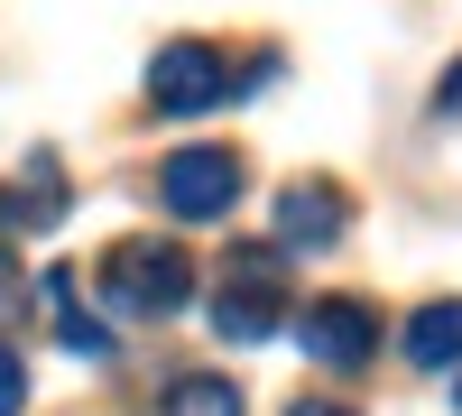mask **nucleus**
<instances>
[{"instance_id":"f257e3e1","label":"nucleus","mask_w":462,"mask_h":416,"mask_svg":"<svg viewBox=\"0 0 462 416\" xmlns=\"http://www.w3.org/2000/svg\"><path fill=\"white\" fill-rule=\"evenodd\" d=\"M195 296V259L185 241H111L102 250V315L121 324H167Z\"/></svg>"},{"instance_id":"f03ea898","label":"nucleus","mask_w":462,"mask_h":416,"mask_svg":"<svg viewBox=\"0 0 462 416\" xmlns=\"http://www.w3.org/2000/svg\"><path fill=\"white\" fill-rule=\"evenodd\" d=\"M278 315H296L287 306V250H268V241L231 250L222 259V296H213V333L222 343H268Z\"/></svg>"},{"instance_id":"7ed1b4c3","label":"nucleus","mask_w":462,"mask_h":416,"mask_svg":"<svg viewBox=\"0 0 462 416\" xmlns=\"http://www.w3.org/2000/svg\"><path fill=\"white\" fill-rule=\"evenodd\" d=\"M148 102L176 111V121H195V111L231 102V65H222V47H204V37H167V47L148 56Z\"/></svg>"},{"instance_id":"20e7f679","label":"nucleus","mask_w":462,"mask_h":416,"mask_svg":"<svg viewBox=\"0 0 462 416\" xmlns=\"http://www.w3.org/2000/svg\"><path fill=\"white\" fill-rule=\"evenodd\" d=\"M158 204L176 222H222L241 204V158H231V148H176L158 167Z\"/></svg>"},{"instance_id":"39448f33","label":"nucleus","mask_w":462,"mask_h":416,"mask_svg":"<svg viewBox=\"0 0 462 416\" xmlns=\"http://www.w3.org/2000/svg\"><path fill=\"white\" fill-rule=\"evenodd\" d=\"M296 343L324 370H361L379 352V315L361 306V296H315V306H296Z\"/></svg>"},{"instance_id":"423d86ee","label":"nucleus","mask_w":462,"mask_h":416,"mask_svg":"<svg viewBox=\"0 0 462 416\" xmlns=\"http://www.w3.org/2000/svg\"><path fill=\"white\" fill-rule=\"evenodd\" d=\"M342 232H352V195H342V185L305 176V185L278 195V250H333Z\"/></svg>"},{"instance_id":"0eeeda50","label":"nucleus","mask_w":462,"mask_h":416,"mask_svg":"<svg viewBox=\"0 0 462 416\" xmlns=\"http://www.w3.org/2000/svg\"><path fill=\"white\" fill-rule=\"evenodd\" d=\"M56 213H65V176H56V158H28V185H0V222H10V232H47Z\"/></svg>"},{"instance_id":"6e6552de","label":"nucleus","mask_w":462,"mask_h":416,"mask_svg":"<svg viewBox=\"0 0 462 416\" xmlns=\"http://www.w3.org/2000/svg\"><path fill=\"white\" fill-rule=\"evenodd\" d=\"M407 361L416 370H453L462 361V296H444V306H426L407 324Z\"/></svg>"},{"instance_id":"1a4fd4ad","label":"nucleus","mask_w":462,"mask_h":416,"mask_svg":"<svg viewBox=\"0 0 462 416\" xmlns=\"http://www.w3.org/2000/svg\"><path fill=\"white\" fill-rule=\"evenodd\" d=\"M47 306H56V333H65V352H84V361H111V324H93L84 306H74V278L47 269Z\"/></svg>"},{"instance_id":"9d476101","label":"nucleus","mask_w":462,"mask_h":416,"mask_svg":"<svg viewBox=\"0 0 462 416\" xmlns=\"http://www.w3.org/2000/svg\"><path fill=\"white\" fill-rule=\"evenodd\" d=\"M158 416H241V389L213 380V370H185V380L158 398Z\"/></svg>"},{"instance_id":"9b49d317","label":"nucleus","mask_w":462,"mask_h":416,"mask_svg":"<svg viewBox=\"0 0 462 416\" xmlns=\"http://www.w3.org/2000/svg\"><path fill=\"white\" fill-rule=\"evenodd\" d=\"M19 407H28V361L0 343V416H19Z\"/></svg>"},{"instance_id":"f8f14e48","label":"nucleus","mask_w":462,"mask_h":416,"mask_svg":"<svg viewBox=\"0 0 462 416\" xmlns=\"http://www.w3.org/2000/svg\"><path fill=\"white\" fill-rule=\"evenodd\" d=\"M435 111H444V121H462V65H444V84H435Z\"/></svg>"},{"instance_id":"ddd939ff","label":"nucleus","mask_w":462,"mask_h":416,"mask_svg":"<svg viewBox=\"0 0 462 416\" xmlns=\"http://www.w3.org/2000/svg\"><path fill=\"white\" fill-rule=\"evenodd\" d=\"M19 306V259H10V241H0V315Z\"/></svg>"},{"instance_id":"4468645a","label":"nucleus","mask_w":462,"mask_h":416,"mask_svg":"<svg viewBox=\"0 0 462 416\" xmlns=\"http://www.w3.org/2000/svg\"><path fill=\"white\" fill-rule=\"evenodd\" d=\"M287 416H361V407H342V398H296Z\"/></svg>"},{"instance_id":"2eb2a0df","label":"nucleus","mask_w":462,"mask_h":416,"mask_svg":"<svg viewBox=\"0 0 462 416\" xmlns=\"http://www.w3.org/2000/svg\"><path fill=\"white\" fill-rule=\"evenodd\" d=\"M453 407H462V380H453Z\"/></svg>"}]
</instances>
